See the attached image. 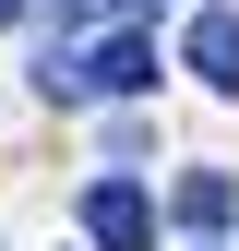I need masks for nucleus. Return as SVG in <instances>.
Here are the masks:
<instances>
[{
	"label": "nucleus",
	"mask_w": 239,
	"mask_h": 251,
	"mask_svg": "<svg viewBox=\"0 0 239 251\" xmlns=\"http://www.w3.org/2000/svg\"><path fill=\"white\" fill-rule=\"evenodd\" d=\"M167 203H179V227H203V239H215L239 192H227V179H215V168H191V179H179V192H167Z\"/></svg>",
	"instance_id": "obj_4"
},
{
	"label": "nucleus",
	"mask_w": 239,
	"mask_h": 251,
	"mask_svg": "<svg viewBox=\"0 0 239 251\" xmlns=\"http://www.w3.org/2000/svg\"><path fill=\"white\" fill-rule=\"evenodd\" d=\"M132 12H156V0H72L60 36H108V24H132Z\"/></svg>",
	"instance_id": "obj_5"
},
{
	"label": "nucleus",
	"mask_w": 239,
	"mask_h": 251,
	"mask_svg": "<svg viewBox=\"0 0 239 251\" xmlns=\"http://www.w3.org/2000/svg\"><path fill=\"white\" fill-rule=\"evenodd\" d=\"M24 12H36V0H0V24H24Z\"/></svg>",
	"instance_id": "obj_6"
},
{
	"label": "nucleus",
	"mask_w": 239,
	"mask_h": 251,
	"mask_svg": "<svg viewBox=\"0 0 239 251\" xmlns=\"http://www.w3.org/2000/svg\"><path fill=\"white\" fill-rule=\"evenodd\" d=\"M84 239L96 251H143L156 239V192H143V179H96V192H84Z\"/></svg>",
	"instance_id": "obj_2"
},
{
	"label": "nucleus",
	"mask_w": 239,
	"mask_h": 251,
	"mask_svg": "<svg viewBox=\"0 0 239 251\" xmlns=\"http://www.w3.org/2000/svg\"><path fill=\"white\" fill-rule=\"evenodd\" d=\"M36 84L60 108H96V96H156V36L143 24H108V36H60L36 60Z\"/></svg>",
	"instance_id": "obj_1"
},
{
	"label": "nucleus",
	"mask_w": 239,
	"mask_h": 251,
	"mask_svg": "<svg viewBox=\"0 0 239 251\" xmlns=\"http://www.w3.org/2000/svg\"><path fill=\"white\" fill-rule=\"evenodd\" d=\"M191 72L215 84V96H239V12H203L191 24Z\"/></svg>",
	"instance_id": "obj_3"
}]
</instances>
